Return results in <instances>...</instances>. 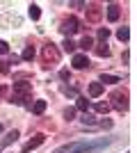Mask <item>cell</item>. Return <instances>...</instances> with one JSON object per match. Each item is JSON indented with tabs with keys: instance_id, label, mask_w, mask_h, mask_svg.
<instances>
[{
	"instance_id": "obj_1",
	"label": "cell",
	"mask_w": 137,
	"mask_h": 153,
	"mask_svg": "<svg viewBox=\"0 0 137 153\" xmlns=\"http://www.w3.org/2000/svg\"><path fill=\"white\" fill-rule=\"evenodd\" d=\"M32 91V85L30 82H14V98L12 103L16 105H23V101H27V94Z\"/></svg>"
},
{
	"instance_id": "obj_2",
	"label": "cell",
	"mask_w": 137,
	"mask_h": 153,
	"mask_svg": "<svg viewBox=\"0 0 137 153\" xmlns=\"http://www.w3.org/2000/svg\"><path fill=\"white\" fill-rule=\"evenodd\" d=\"M59 30H62V34H64L66 39H71V34H76V32L80 30V23H78V19H76V16H69V19L62 21Z\"/></svg>"
},
{
	"instance_id": "obj_3",
	"label": "cell",
	"mask_w": 137,
	"mask_h": 153,
	"mask_svg": "<svg viewBox=\"0 0 137 153\" xmlns=\"http://www.w3.org/2000/svg\"><path fill=\"white\" fill-rule=\"evenodd\" d=\"M112 103H114V108L119 110V112H126L128 110V94L126 91H112Z\"/></svg>"
},
{
	"instance_id": "obj_4",
	"label": "cell",
	"mask_w": 137,
	"mask_h": 153,
	"mask_svg": "<svg viewBox=\"0 0 137 153\" xmlns=\"http://www.w3.org/2000/svg\"><path fill=\"white\" fill-rule=\"evenodd\" d=\"M44 142H46V135L44 133H37V135H34V140H30L25 146H23V153H30V151H34V149H39Z\"/></svg>"
},
{
	"instance_id": "obj_5",
	"label": "cell",
	"mask_w": 137,
	"mask_h": 153,
	"mask_svg": "<svg viewBox=\"0 0 137 153\" xmlns=\"http://www.w3.org/2000/svg\"><path fill=\"white\" fill-rule=\"evenodd\" d=\"M44 59H46V62H57V59H59V51L55 48V44L44 46Z\"/></svg>"
},
{
	"instance_id": "obj_6",
	"label": "cell",
	"mask_w": 137,
	"mask_h": 153,
	"mask_svg": "<svg viewBox=\"0 0 137 153\" xmlns=\"http://www.w3.org/2000/svg\"><path fill=\"white\" fill-rule=\"evenodd\" d=\"M101 16H103V9H101L98 5H89V7H87V21L98 23V21H101Z\"/></svg>"
},
{
	"instance_id": "obj_7",
	"label": "cell",
	"mask_w": 137,
	"mask_h": 153,
	"mask_svg": "<svg viewBox=\"0 0 137 153\" xmlns=\"http://www.w3.org/2000/svg\"><path fill=\"white\" fill-rule=\"evenodd\" d=\"M89 66V59H87V55H82V53H76L73 55V69H87Z\"/></svg>"
},
{
	"instance_id": "obj_8",
	"label": "cell",
	"mask_w": 137,
	"mask_h": 153,
	"mask_svg": "<svg viewBox=\"0 0 137 153\" xmlns=\"http://www.w3.org/2000/svg\"><path fill=\"white\" fill-rule=\"evenodd\" d=\"M119 16H121V7L112 2V5L107 7V21H112V23H114V21H119Z\"/></svg>"
},
{
	"instance_id": "obj_9",
	"label": "cell",
	"mask_w": 137,
	"mask_h": 153,
	"mask_svg": "<svg viewBox=\"0 0 137 153\" xmlns=\"http://www.w3.org/2000/svg\"><path fill=\"white\" fill-rule=\"evenodd\" d=\"M101 94H103V85H101V82H91L89 85V96H91V98H98Z\"/></svg>"
},
{
	"instance_id": "obj_10",
	"label": "cell",
	"mask_w": 137,
	"mask_h": 153,
	"mask_svg": "<svg viewBox=\"0 0 137 153\" xmlns=\"http://www.w3.org/2000/svg\"><path fill=\"white\" fill-rule=\"evenodd\" d=\"M80 121H82V126H89V128H91V126H94V123H96V117L91 114V112H85Z\"/></svg>"
},
{
	"instance_id": "obj_11",
	"label": "cell",
	"mask_w": 137,
	"mask_h": 153,
	"mask_svg": "<svg viewBox=\"0 0 137 153\" xmlns=\"http://www.w3.org/2000/svg\"><path fill=\"white\" fill-rule=\"evenodd\" d=\"M27 14H30V19H32V21H37V19L41 16V9H39V5H30V7H27Z\"/></svg>"
},
{
	"instance_id": "obj_12",
	"label": "cell",
	"mask_w": 137,
	"mask_h": 153,
	"mask_svg": "<svg viewBox=\"0 0 137 153\" xmlns=\"http://www.w3.org/2000/svg\"><path fill=\"white\" fill-rule=\"evenodd\" d=\"M103 82L114 85V82H121V78H119V76H110V73H103V76H101V85H103Z\"/></svg>"
},
{
	"instance_id": "obj_13",
	"label": "cell",
	"mask_w": 137,
	"mask_h": 153,
	"mask_svg": "<svg viewBox=\"0 0 137 153\" xmlns=\"http://www.w3.org/2000/svg\"><path fill=\"white\" fill-rule=\"evenodd\" d=\"M76 108H78L80 112H87V110H89V101H87L85 96H78V103H76Z\"/></svg>"
},
{
	"instance_id": "obj_14",
	"label": "cell",
	"mask_w": 137,
	"mask_h": 153,
	"mask_svg": "<svg viewBox=\"0 0 137 153\" xmlns=\"http://www.w3.org/2000/svg\"><path fill=\"white\" fill-rule=\"evenodd\" d=\"M44 110H46V101H34L32 103V112L34 114H44Z\"/></svg>"
},
{
	"instance_id": "obj_15",
	"label": "cell",
	"mask_w": 137,
	"mask_h": 153,
	"mask_svg": "<svg viewBox=\"0 0 137 153\" xmlns=\"http://www.w3.org/2000/svg\"><path fill=\"white\" fill-rule=\"evenodd\" d=\"M96 55H98V57H110V48H107V44L96 46Z\"/></svg>"
},
{
	"instance_id": "obj_16",
	"label": "cell",
	"mask_w": 137,
	"mask_h": 153,
	"mask_svg": "<svg viewBox=\"0 0 137 153\" xmlns=\"http://www.w3.org/2000/svg\"><path fill=\"white\" fill-rule=\"evenodd\" d=\"M94 110H96V112H101V114H107V112H110V103L101 101V103H96V105H94Z\"/></svg>"
},
{
	"instance_id": "obj_17",
	"label": "cell",
	"mask_w": 137,
	"mask_h": 153,
	"mask_svg": "<svg viewBox=\"0 0 137 153\" xmlns=\"http://www.w3.org/2000/svg\"><path fill=\"white\" fill-rule=\"evenodd\" d=\"M128 37H130V30H128V27H119L117 30V39L119 41H128Z\"/></svg>"
},
{
	"instance_id": "obj_18",
	"label": "cell",
	"mask_w": 137,
	"mask_h": 153,
	"mask_svg": "<svg viewBox=\"0 0 137 153\" xmlns=\"http://www.w3.org/2000/svg\"><path fill=\"white\" fill-rule=\"evenodd\" d=\"M91 46H94V39L91 37H82L80 39V48H82V51H89Z\"/></svg>"
},
{
	"instance_id": "obj_19",
	"label": "cell",
	"mask_w": 137,
	"mask_h": 153,
	"mask_svg": "<svg viewBox=\"0 0 137 153\" xmlns=\"http://www.w3.org/2000/svg\"><path fill=\"white\" fill-rule=\"evenodd\" d=\"M21 59H25V62H30V59H34V48H32V46H27L25 51H23V55H21Z\"/></svg>"
},
{
	"instance_id": "obj_20",
	"label": "cell",
	"mask_w": 137,
	"mask_h": 153,
	"mask_svg": "<svg viewBox=\"0 0 137 153\" xmlns=\"http://www.w3.org/2000/svg\"><path fill=\"white\" fill-rule=\"evenodd\" d=\"M16 137H19V130H12V133L7 135L5 140H2V146H7V144H12V142H16Z\"/></svg>"
},
{
	"instance_id": "obj_21",
	"label": "cell",
	"mask_w": 137,
	"mask_h": 153,
	"mask_svg": "<svg viewBox=\"0 0 137 153\" xmlns=\"http://www.w3.org/2000/svg\"><path fill=\"white\" fill-rule=\"evenodd\" d=\"M62 48H64V53H76V44H73L71 39H64V44H62Z\"/></svg>"
},
{
	"instance_id": "obj_22",
	"label": "cell",
	"mask_w": 137,
	"mask_h": 153,
	"mask_svg": "<svg viewBox=\"0 0 137 153\" xmlns=\"http://www.w3.org/2000/svg\"><path fill=\"white\" fill-rule=\"evenodd\" d=\"M107 37H110V30H107V27H98V39H101V41H107Z\"/></svg>"
},
{
	"instance_id": "obj_23",
	"label": "cell",
	"mask_w": 137,
	"mask_h": 153,
	"mask_svg": "<svg viewBox=\"0 0 137 153\" xmlns=\"http://www.w3.org/2000/svg\"><path fill=\"white\" fill-rule=\"evenodd\" d=\"M9 53V44L7 41H0V55H7Z\"/></svg>"
},
{
	"instance_id": "obj_24",
	"label": "cell",
	"mask_w": 137,
	"mask_h": 153,
	"mask_svg": "<svg viewBox=\"0 0 137 153\" xmlns=\"http://www.w3.org/2000/svg\"><path fill=\"white\" fill-rule=\"evenodd\" d=\"M64 117L69 119V121H71L73 117H76V110H73V108H66V110H64Z\"/></svg>"
},
{
	"instance_id": "obj_25",
	"label": "cell",
	"mask_w": 137,
	"mask_h": 153,
	"mask_svg": "<svg viewBox=\"0 0 137 153\" xmlns=\"http://www.w3.org/2000/svg\"><path fill=\"white\" fill-rule=\"evenodd\" d=\"M62 91H64V94H71V96H76V94H78V91L73 89V87H62Z\"/></svg>"
},
{
	"instance_id": "obj_26",
	"label": "cell",
	"mask_w": 137,
	"mask_h": 153,
	"mask_svg": "<svg viewBox=\"0 0 137 153\" xmlns=\"http://www.w3.org/2000/svg\"><path fill=\"white\" fill-rule=\"evenodd\" d=\"M59 76H62V80H69V78H71V73H69V71L64 69V71H62V73H59Z\"/></svg>"
},
{
	"instance_id": "obj_27",
	"label": "cell",
	"mask_w": 137,
	"mask_h": 153,
	"mask_svg": "<svg viewBox=\"0 0 137 153\" xmlns=\"http://www.w3.org/2000/svg\"><path fill=\"white\" fill-rule=\"evenodd\" d=\"M0 133H2V123H0Z\"/></svg>"
}]
</instances>
